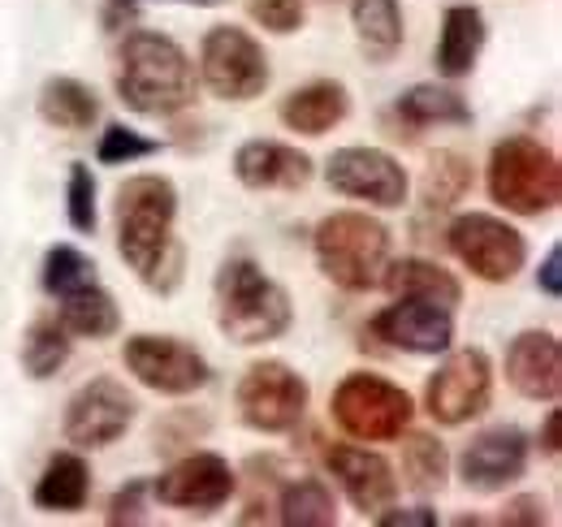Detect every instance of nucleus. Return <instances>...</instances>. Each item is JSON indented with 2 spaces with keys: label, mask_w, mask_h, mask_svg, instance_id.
Segmentation results:
<instances>
[{
  "label": "nucleus",
  "mask_w": 562,
  "mask_h": 527,
  "mask_svg": "<svg viewBox=\"0 0 562 527\" xmlns=\"http://www.w3.org/2000/svg\"><path fill=\"white\" fill-rule=\"evenodd\" d=\"M117 96L131 113L173 117L195 104V66L187 48L160 31H131L117 53Z\"/></svg>",
  "instance_id": "f03ea898"
},
{
  "label": "nucleus",
  "mask_w": 562,
  "mask_h": 527,
  "mask_svg": "<svg viewBox=\"0 0 562 527\" xmlns=\"http://www.w3.org/2000/svg\"><path fill=\"white\" fill-rule=\"evenodd\" d=\"M537 450H541L546 459H559L562 455V411L559 406L546 415V424H541V433H537Z\"/></svg>",
  "instance_id": "ea45409f"
},
{
  "label": "nucleus",
  "mask_w": 562,
  "mask_h": 527,
  "mask_svg": "<svg viewBox=\"0 0 562 527\" xmlns=\"http://www.w3.org/2000/svg\"><path fill=\"white\" fill-rule=\"evenodd\" d=\"M238 489L234 467L212 455V450H191L187 459H178L173 467H165L151 480V497L169 511H187V515H212L221 511Z\"/></svg>",
  "instance_id": "4468645a"
},
{
  "label": "nucleus",
  "mask_w": 562,
  "mask_h": 527,
  "mask_svg": "<svg viewBox=\"0 0 562 527\" xmlns=\"http://www.w3.org/2000/svg\"><path fill=\"white\" fill-rule=\"evenodd\" d=\"M169 4H195V9H209V4H225V0H169Z\"/></svg>",
  "instance_id": "79ce46f5"
},
{
  "label": "nucleus",
  "mask_w": 562,
  "mask_h": 527,
  "mask_svg": "<svg viewBox=\"0 0 562 527\" xmlns=\"http://www.w3.org/2000/svg\"><path fill=\"white\" fill-rule=\"evenodd\" d=\"M251 18L269 31V35H294L303 31V0H251Z\"/></svg>",
  "instance_id": "f704fd0d"
},
{
  "label": "nucleus",
  "mask_w": 562,
  "mask_h": 527,
  "mask_svg": "<svg viewBox=\"0 0 562 527\" xmlns=\"http://www.w3.org/2000/svg\"><path fill=\"white\" fill-rule=\"evenodd\" d=\"M212 294H216V325H221V333L229 341H238V346L278 341L294 325L290 294L281 290L260 264L247 260V256L221 264Z\"/></svg>",
  "instance_id": "7ed1b4c3"
},
{
  "label": "nucleus",
  "mask_w": 562,
  "mask_h": 527,
  "mask_svg": "<svg viewBox=\"0 0 562 527\" xmlns=\"http://www.w3.org/2000/svg\"><path fill=\"white\" fill-rule=\"evenodd\" d=\"M329 415L355 441H398L412 428L416 402L376 372H347L329 397Z\"/></svg>",
  "instance_id": "423d86ee"
},
{
  "label": "nucleus",
  "mask_w": 562,
  "mask_h": 527,
  "mask_svg": "<svg viewBox=\"0 0 562 527\" xmlns=\"http://www.w3.org/2000/svg\"><path fill=\"white\" fill-rule=\"evenodd\" d=\"M485 40H490L485 13H481L476 4H450V9L441 13L437 57H432L437 74L450 78V82L468 78V74L476 69V61H481V53H485Z\"/></svg>",
  "instance_id": "412c9836"
},
{
  "label": "nucleus",
  "mask_w": 562,
  "mask_h": 527,
  "mask_svg": "<svg viewBox=\"0 0 562 527\" xmlns=\"http://www.w3.org/2000/svg\"><path fill=\"white\" fill-rule=\"evenodd\" d=\"M532 441L524 428L515 424H493L485 433H476L463 455H459V480L472 493H502L506 484H515L528 471Z\"/></svg>",
  "instance_id": "2eb2a0df"
},
{
  "label": "nucleus",
  "mask_w": 562,
  "mask_h": 527,
  "mask_svg": "<svg viewBox=\"0 0 562 527\" xmlns=\"http://www.w3.org/2000/svg\"><path fill=\"white\" fill-rule=\"evenodd\" d=\"M61 329L70 337H91V341H104L122 329V307L117 299L95 281V285H82L61 299V312H57Z\"/></svg>",
  "instance_id": "bb28decb"
},
{
  "label": "nucleus",
  "mask_w": 562,
  "mask_h": 527,
  "mask_svg": "<svg viewBox=\"0 0 562 527\" xmlns=\"http://www.w3.org/2000/svg\"><path fill=\"white\" fill-rule=\"evenodd\" d=\"M368 333L403 355H446L454 341V312L420 299H394L368 321Z\"/></svg>",
  "instance_id": "dca6fc26"
},
{
  "label": "nucleus",
  "mask_w": 562,
  "mask_h": 527,
  "mask_svg": "<svg viewBox=\"0 0 562 527\" xmlns=\"http://www.w3.org/2000/svg\"><path fill=\"white\" fill-rule=\"evenodd\" d=\"M135 18H139V0H109V4H104V13H100L104 31H122V26H135Z\"/></svg>",
  "instance_id": "a19ab883"
},
{
  "label": "nucleus",
  "mask_w": 562,
  "mask_h": 527,
  "mask_svg": "<svg viewBox=\"0 0 562 527\" xmlns=\"http://www.w3.org/2000/svg\"><path fill=\"white\" fill-rule=\"evenodd\" d=\"M394 113L407 126H472V104L463 100V91L446 87V82H416L398 96Z\"/></svg>",
  "instance_id": "a878e982"
},
{
  "label": "nucleus",
  "mask_w": 562,
  "mask_h": 527,
  "mask_svg": "<svg viewBox=\"0 0 562 527\" xmlns=\"http://www.w3.org/2000/svg\"><path fill=\"white\" fill-rule=\"evenodd\" d=\"M143 493H147V484L143 480H131V484H122L117 493H113V502H109V524L122 527V524H143Z\"/></svg>",
  "instance_id": "c9c22d12"
},
{
  "label": "nucleus",
  "mask_w": 562,
  "mask_h": 527,
  "mask_svg": "<svg viewBox=\"0 0 562 527\" xmlns=\"http://www.w3.org/2000/svg\"><path fill=\"white\" fill-rule=\"evenodd\" d=\"M537 285H541V294L562 299V247H550V251H546V264H541V272H537Z\"/></svg>",
  "instance_id": "58836bf2"
},
{
  "label": "nucleus",
  "mask_w": 562,
  "mask_h": 527,
  "mask_svg": "<svg viewBox=\"0 0 562 527\" xmlns=\"http://www.w3.org/2000/svg\"><path fill=\"white\" fill-rule=\"evenodd\" d=\"M550 506L537 497V493H519V497H510L506 502V511H502V524L506 527H541L550 524V515H546Z\"/></svg>",
  "instance_id": "e433bc0d"
},
{
  "label": "nucleus",
  "mask_w": 562,
  "mask_h": 527,
  "mask_svg": "<svg viewBox=\"0 0 562 527\" xmlns=\"http://www.w3.org/2000/svg\"><path fill=\"white\" fill-rule=\"evenodd\" d=\"M200 78L216 100H234V104H247L256 96L269 91V57L260 48L256 35H247L243 26H212L200 44Z\"/></svg>",
  "instance_id": "1a4fd4ad"
},
{
  "label": "nucleus",
  "mask_w": 562,
  "mask_h": 527,
  "mask_svg": "<svg viewBox=\"0 0 562 527\" xmlns=\"http://www.w3.org/2000/svg\"><path fill=\"white\" fill-rule=\"evenodd\" d=\"M135 415H139V402L122 381L95 377L82 390H74V397L66 402L61 433L74 450H104L131 433Z\"/></svg>",
  "instance_id": "f8f14e48"
},
{
  "label": "nucleus",
  "mask_w": 562,
  "mask_h": 527,
  "mask_svg": "<svg viewBox=\"0 0 562 527\" xmlns=\"http://www.w3.org/2000/svg\"><path fill=\"white\" fill-rule=\"evenodd\" d=\"M238 402V415L251 433H265V437H281V433H294L307 415V402L312 390L307 381L281 363V359H265V363H251L234 390Z\"/></svg>",
  "instance_id": "0eeeda50"
},
{
  "label": "nucleus",
  "mask_w": 562,
  "mask_h": 527,
  "mask_svg": "<svg viewBox=\"0 0 562 527\" xmlns=\"http://www.w3.org/2000/svg\"><path fill=\"white\" fill-rule=\"evenodd\" d=\"M493 402V363L481 346L450 350L437 372L424 385V411L441 428H459L476 415H485Z\"/></svg>",
  "instance_id": "9b49d317"
},
{
  "label": "nucleus",
  "mask_w": 562,
  "mask_h": 527,
  "mask_svg": "<svg viewBox=\"0 0 562 527\" xmlns=\"http://www.w3.org/2000/svg\"><path fill=\"white\" fill-rule=\"evenodd\" d=\"M31 502L44 515H78L91 502V467H87V459L74 455V450L53 455L44 462L35 489H31Z\"/></svg>",
  "instance_id": "4be33fe9"
},
{
  "label": "nucleus",
  "mask_w": 562,
  "mask_h": 527,
  "mask_svg": "<svg viewBox=\"0 0 562 527\" xmlns=\"http://www.w3.org/2000/svg\"><path fill=\"white\" fill-rule=\"evenodd\" d=\"M316 268L347 294H368L381 285L385 264L394 251V234L372 212H329L312 234Z\"/></svg>",
  "instance_id": "20e7f679"
},
{
  "label": "nucleus",
  "mask_w": 562,
  "mask_h": 527,
  "mask_svg": "<svg viewBox=\"0 0 562 527\" xmlns=\"http://www.w3.org/2000/svg\"><path fill=\"white\" fill-rule=\"evenodd\" d=\"M450 475V455L432 433H403V484L416 493H437L446 489Z\"/></svg>",
  "instance_id": "c756f323"
},
{
  "label": "nucleus",
  "mask_w": 562,
  "mask_h": 527,
  "mask_svg": "<svg viewBox=\"0 0 562 527\" xmlns=\"http://www.w3.org/2000/svg\"><path fill=\"white\" fill-rule=\"evenodd\" d=\"M156 152H160V138H147V134L131 131L126 122L104 126L100 143H95V160L100 165H135V160H147Z\"/></svg>",
  "instance_id": "473e14b6"
},
{
  "label": "nucleus",
  "mask_w": 562,
  "mask_h": 527,
  "mask_svg": "<svg viewBox=\"0 0 562 527\" xmlns=\"http://www.w3.org/2000/svg\"><path fill=\"white\" fill-rule=\"evenodd\" d=\"M372 524L376 527H437L441 519H437V511L432 506H398V511H376L372 515Z\"/></svg>",
  "instance_id": "4c0bfd02"
},
{
  "label": "nucleus",
  "mask_w": 562,
  "mask_h": 527,
  "mask_svg": "<svg viewBox=\"0 0 562 527\" xmlns=\"http://www.w3.org/2000/svg\"><path fill=\"white\" fill-rule=\"evenodd\" d=\"M347 113H351V96L334 78L303 82V87H294L278 104L281 126L294 134H307V138H321V134H329L334 126H342Z\"/></svg>",
  "instance_id": "aec40b11"
},
{
  "label": "nucleus",
  "mask_w": 562,
  "mask_h": 527,
  "mask_svg": "<svg viewBox=\"0 0 562 527\" xmlns=\"http://www.w3.org/2000/svg\"><path fill=\"white\" fill-rule=\"evenodd\" d=\"M468 191H472V160L459 152H432L420 182L424 208H454Z\"/></svg>",
  "instance_id": "7c9ffc66"
},
{
  "label": "nucleus",
  "mask_w": 562,
  "mask_h": 527,
  "mask_svg": "<svg viewBox=\"0 0 562 527\" xmlns=\"http://www.w3.org/2000/svg\"><path fill=\"white\" fill-rule=\"evenodd\" d=\"M312 173V156L278 138H247L234 152V178L247 191H303Z\"/></svg>",
  "instance_id": "6ab92c4d"
},
{
  "label": "nucleus",
  "mask_w": 562,
  "mask_h": 527,
  "mask_svg": "<svg viewBox=\"0 0 562 527\" xmlns=\"http://www.w3.org/2000/svg\"><path fill=\"white\" fill-rule=\"evenodd\" d=\"M485 187L493 203L515 216H546L562 203V165L541 138L506 134L493 143Z\"/></svg>",
  "instance_id": "39448f33"
},
{
  "label": "nucleus",
  "mask_w": 562,
  "mask_h": 527,
  "mask_svg": "<svg viewBox=\"0 0 562 527\" xmlns=\"http://www.w3.org/2000/svg\"><path fill=\"white\" fill-rule=\"evenodd\" d=\"M506 381L528 402H559L562 341L550 329H524L506 346Z\"/></svg>",
  "instance_id": "a211bd4d"
},
{
  "label": "nucleus",
  "mask_w": 562,
  "mask_h": 527,
  "mask_svg": "<svg viewBox=\"0 0 562 527\" xmlns=\"http://www.w3.org/2000/svg\"><path fill=\"white\" fill-rule=\"evenodd\" d=\"M70 350L74 337L61 329V321L57 316H40L22 337V368H26L31 381H48L70 363Z\"/></svg>",
  "instance_id": "c85d7f7f"
},
{
  "label": "nucleus",
  "mask_w": 562,
  "mask_h": 527,
  "mask_svg": "<svg viewBox=\"0 0 562 527\" xmlns=\"http://www.w3.org/2000/svg\"><path fill=\"white\" fill-rule=\"evenodd\" d=\"M278 519L285 527H334L338 524V502H334L325 480L303 475V480H290L281 489Z\"/></svg>",
  "instance_id": "cd10ccee"
},
{
  "label": "nucleus",
  "mask_w": 562,
  "mask_h": 527,
  "mask_svg": "<svg viewBox=\"0 0 562 527\" xmlns=\"http://www.w3.org/2000/svg\"><path fill=\"white\" fill-rule=\"evenodd\" d=\"M325 182L334 195H347V199H363L372 208H403L407 195H412V178L407 169L381 152V147H338L329 160H325Z\"/></svg>",
  "instance_id": "ddd939ff"
},
{
  "label": "nucleus",
  "mask_w": 562,
  "mask_h": 527,
  "mask_svg": "<svg viewBox=\"0 0 562 527\" xmlns=\"http://www.w3.org/2000/svg\"><path fill=\"white\" fill-rule=\"evenodd\" d=\"M178 187L160 173L126 178L117 191V251L147 290L173 294L182 281V243L173 238Z\"/></svg>",
  "instance_id": "f257e3e1"
},
{
  "label": "nucleus",
  "mask_w": 562,
  "mask_h": 527,
  "mask_svg": "<svg viewBox=\"0 0 562 527\" xmlns=\"http://www.w3.org/2000/svg\"><path fill=\"white\" fill-rule=\"evenodd\" d=\"M381 285L394 294V299H420V303H437L446 312H454L463 303V285L450 268L420 256H407V260H390L385 264V277Z\"/></svg>",
  "instance_id": "5701e85b"
},
{
  "label": "nucleus",
  "mask_w": 562,
  "mask_h": 527,
  "mask_svg": "<svg viewBox=\"0 0 562 527\" xmlns=\"http://www.w3.org/2000/svg\"><path fill=\"white\" fill-rule=\"evenodd\" d=\"M351 26H355L359 48H363L368 61H376V66L394 61V53H398L403 40H407L403 4H398V0H351Z\"/></svg>",
  "instance_id": "393cba45"
},
{
  "label": "nucleus",
  "mask_w": 562,
  "mask_h": 527,
  "mask_svg": "<svg viewBox=\"0 0 562 527\" xmlns=\"http://www.w3.org/2000/svg\"><path fill=\"white\" fill-rule=\"evenodd\" d=\"M122 363H126V372L139 381L143 390L165 397L200 394L212 381L209 359L191 341L169 337V333H135V337H126Z\"/></svg>",
  "instance_id": "9d476101"
},
{
  "label": "nucleus",
  "mask_w": 562,
  "mask_h": 527,
  "mask_svg": "<svg viewBox=\"0 0 562 527\" xmlns=\"http://www.w3.org/2000/svg\"><path fill=\"white\" fill-rule=\"evenodd\" d=\"M325 467L329 475L342 484V493L351 497V506L372 519L376 511H385L394 497H398V475L385 455L368 450V446H351V441H338L325 450Z\"/></svg>",
  "instance_id": "f3484780"
},
{
  "label": "nucleus",
  "mask_w": 562,
  "mask_h": 527,
  "mask_svg": "<svg viewBox=\"0 0 562 527\" xmlns=\"http://www.w3.org/2000/svg\"><path fill=\"white\" fill-rule=\"evenodd\" d=\"M40 117L53 126V131H91L95 117H100V96L82 82V78H70V74H57L40 87V100H35Z\"/></svg>",
  "instance_id": "b1692460"
},
{
  "label": "nucleus",
  "mask_w": 562,
  "mask_h": 527,
  "mask_svg": "<svg viewBox=\"0 0 562 527\" xmlns=\"http://www.w3.org/2000/svg\"><path fill=\"white\" fill-rule=\"evenodd\" d=\"M446 247L476 281H490V285L515 281L519 268L528 264L524 234L510 221L493 216V212H463V216H454L450 229H446Z\"/></svg>",
  "instance_id": "6e6552de"
},
{
  "label": "nucleus",
  "mask_w": 562,
  "mask_h": 527,
  "mask_svg": "<svg viewBox=\"0 0 562 527\" xmlns=\"http://www.w3.org/2000/svg\"><path fill=\"white\" fill-rule=\"evenodd\" d=\"M66 221H70L78 234H95V225H100L91 165H70V182H66Z\"/></svg>",
  "instance_id": "72a5a7b5"
},
{
  "label": "nucleus",
  "mask_w": 562,
  "mask_h": 527,
  "mask_svg": "<svg viewBox=\"0 0 562 527\" xmlns=\"http://www.w3.org/2000/svg\"><path fill=\"white\" fill-rule=\"evenodd\" d=\"M95 281H100L95 264L87 260L78 247H70V243H57V247H48V256H44V268H40V285H44L53 299H66V294L82 290V285H95Z\"/></svg>",
  "instance_id": "2f4dec72"
}]
</instances>
